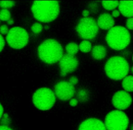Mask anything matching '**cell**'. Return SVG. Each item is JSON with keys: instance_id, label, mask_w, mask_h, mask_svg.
<instances>
[{"instance_id": "cell-1", "label": "cell", "mask_w": 133, "mask_h": 130, "mask_svg": "<svg viewBox=\"0 0 133 130\" xmlns=\"http://www.w3.org/2000/svg\"><path fill=\"white\" fill-rule=\"evenodd\" d=\"M59 5L56 1H35L31 11L38 21L48 23L55 20L59 13Z\"/></svg>"}, {"instance_id": "cell-2", "label": "cell", "mask_w": 133, "mask_h": 130, "mask_svg": "<svg viewBox=\"0 0 133 130\" xmlns=\"http://www.w3.org/2000/svg\"><path fill=\"white\" fill-rule=\"evenodd\" d=\"M38 56L43 62L53 64L59 61L63 56L61 45L56 40L48 39L44 41L38 47Z\"/></svg>"}, {"instance_id": "cell-3", "label": "cell", "mask_w": 133, "mask_h": 130, "mask_svg": "<svg viewBox=\"0 0 133 130\" xmlns=\"http://www.w3.org/2000/svg\"><path fill=\"white\" fill-rule=\"evenodd\" d=\"M131 36L128 30L119 25L114 26L108 30L105 41L109 46L116 51L125 49L130 42Z\"/></svg>"}, {"instance_id": "cell-4", "label": "cell", "mask_w": 133, "mask_h": 130, "mask_svg": "<svg viewBox=\"0 0 133 130\" xmlns=\"http://www.w3.org/2000/svg\"><path fill=\"white\" fill-rule=\"evenodd\" d=\"M129 65L123 57L114 56L110 57L104 65V71L107 76L111 79L119 80L128 75Z\"/></svg>"}, {"instance_id": "cell-5", "label": "cell", "mask_w": 133, "mask_h": 130, "mask_svg": "<svg viewBox=\"0 0 133 130\" xmlns=\"http://www.w3.org/2000/svg\"><path fill=\"white\" fill-rule=\"evenodd\" d=\"M129 122V118L123 111L115 109L106 115L104 124L107 130H126Z\"/></svg>"}, {"instance_id": "cell-6", "label": "cell", "mask_w": 133, "mask_h": 130, "mask_svg": "<svg viewBox=\"0 0 133 130\" xmlns=\"http://www.w3.org/2000/svg\"><path fill=\"white\" fill-rule=\"evenodd\" d=\"M32 100L34 106L38 109L49 110L55 103V94L49 88H41L34 93Z\"/></svg>"}, {"instance_id": "cell-7", "label": "cell", "mask_w": 133, "mask_h": 130, "mask_svg": "<svg viewBox=\"0 0 133 130\" xmlns=\"http://www.w3.org/2000/svg\"><path fill=\"white\" fill-rule=\"evenodd\" d=\"M99 29L97 21L89 17L81 19L75 28L79 37L86 40L94 39L98 33Z\"/></svg>"}, {"instance_id": "cell-8", "label": "cell", "mask_w": 133, "mask_h": 130, "mask_svg": "<svg viewBox=\"0 0 133 130\" xmlns=\"http://www.w3.org/2000/svg\"><path fill=\"white\" fill-rule=\"evenodd\" d=\"M6 39L11 47L21 49L27 45L29 42V34L23 28L14 27L9 30Z\"/></svg>"}, {"instance_id": "cell-9", "label": "cell", "mask_w": 133, "mask_h": 130, "mask_svg": "<svg viewBox=\"0 0 133 130\" xmlns=\"http://www.w3.org/2000/svg\"><path fill=\"white\" fill-rule=\"evenodd\" d=\"M132 97L129 92L125 90L116 92L112 98V103L117 110H124L128 108L132 103Z\"/></svg>"}, {"instance_id": "cell-10", "label": "cell", "mask_w": 133, "mask_h": 130, "mask_svg": "<svg viewBox=\"0 0 133 130\" xmlns=\"http://www.w3.org/2000/svg\"><path fill=\"white\" fill-rule=\"evenodd\" d=\"M75 88L69 82L61 81L55 86V94L62 101L71 100L75 93Z\"/></svg>"}, {"instance_id": "cell-11", "label": "cell", "mask_w": 133, "mask_h": 130, "mask_svg": "<svg viewBox=\"0 0 133 130\" xmlns=\"http://www.w3.org/2000/svg\"><path fill=\"white\" fill-rule=\"evenodd\" d=\"M78 65V61L75 56L68 54L63 55L59 61L61 76H65L67 73L74 71L77 68Z\"/></svg>"}, {"instance_id": "cell-12", "label": "cell", "mask_w": 133, "mask_h": 130, "mask_svg": "<svg viewBox=\"0 0 133 130\" xmlns=\"http://www.w3.org/2000/svg\"><path fill=\"white\" fill-rule=\"evenodd\" d=\"M78 130H107L104 122L99 119L90 118L83 121Z\"/></svg>"}, {"instance_id": "cell-13", "label": "cell", "mask_w": 133, "mask_h": 130, "mask_svg": "<svg viewBox=\"0 0 133 130\" xmlns=\"http://www.w3.org/2000/svg\"><path fill=\"white\" fill-rule=\"evenodd\" d=\"M97 23L99 28L109 30L114 26L115 21L111 14L108 13H103L98 18Z\"/></svg>"}, {"instance_id": "cell-14", "label": "cell", "mask_w": 133, "mask_h": 130, "mask_svg": "<svg viewBox=\"0 0 133 130\" xmlns=\"http://www.w3.org/2000/svg\"><path fill=\"white\" fill-rule=\"evenodd\" d=\"M118 8L124 17L127 18L133 17V1H119Z\"/></svg>"}, {"instance_id": "cell-15", "label": "cell", "mask_w": 133, "mask_h": 130, "mask_svg": "<svg viewBox=\"0 0 133 130\" xmlns=\"http://www.w3.org/2000/svg\"><path fill=\"white\" fill-rule=\"evenodd\" d=\"M107 48L102 45H96L91 50V55L94 59L101 60L104 59L107 55Z\"/></svg>"}, {"instance_id": "cell-16", "label": "cell", "mask_w": 133, "mask_h": 130, "mask_svg": "<svg viewBox=\"0 0 133 130\" xmlns=\"http://www.w3.org/2000/svg\"><path fill=\"white\" fill-rule=\"evenodd\" d=\"M122 86L124 90L130 92H133V75H127L122 79Z\"/></svg>"}, {"instance_id": "cell-17", "label": "cell", "mask_w": 133, "mask_h": 130, "mask_svg": "<svg viewBox=\"0 0 133 130\" xmlns=\"http://www.w3.org/2000/svg\"><path fill=\"white\" fill-rule=\"evenodd\" d=\"M119 1H102V7L107 10H113L118 8Z\"/></svg>"}, {"instance_id": "cell-18", "label": "cell", "mask_w": 133, "mask_h": 130, "mask_svg": "<svg viewBox=\"0 0 133 130\" xmlns=\"http://www.w3.org/2000/svg\"><path fill=\"white\" fill-rule=\"evenodd\" d=\"M65 50L68 54L75 56L79 50V47L76 43L74 42H71L66 45Z\"/></svg>"}, {"instance_id": "cell-19", "label": "cell", "mask_w": 133, "mask_h": 130, "mask_svg": "<svg viewBox=\"0 0 133 130\" xmlns=\"http://www.w3.org/2000/svg\"><path fill=\"white\" fill-rule=\"evenodd\" d=\"M79 50L83 53H88L92 50V44L91 42L86 40L82 41L78 45Z\"/></svg>"}, {"instance_id": "cell-20", "label": "cell", "mask_w": 133, "mask_h": 130, "mask_svg": "<svg viewBox=\"0 0 133 130\" xmlns=\"http://www.w3.org/2000/svg\"><path fill=\"white\" fill-rule=\"evenodd\" d=\"M78 100L82 102H86L89 99V92L85 89H79L77 93Z\"/></svg>"}, {"instance_id": "cell-21", "label": "cell", "mask_w": 133, "mask_h": 130, "mask_svg": "<svg viewBox=\"0 0 133 130\" xmlns=\"http://www.w3.org/2000/svg\"><path fill=\"white\" fill-rule=\"evenodd\" d=\"M10 13L7 9H2L0 11V20L7 21L10 19Z\"/></svg>"}, {"instance_id": "cell-22", "label": "cell", "mask_w": 133, "mask_h": 130, "mask_svg": "<svg viewBox=\"0 0 133 130\" xmlns=\"http://www.w3.org/2000/svg\"><path fill=\"white\" fill-rule=\"evenodd\" d=\"M15 5V2L12 1H0V7L3 9L11 8Z\"/></svg>"}, {"instance_id": "cell-23", "label": "cell", "mask_w": 133, "mask_h": 130, "mask_svg": "<svg viewBox=\"0 0 133 130\" xmlns=\"http://www.w3.org/2000/svg\"><path fill=\"white\" fill-rule=\"evenodd\" d=\"M31 28L34 33L38 34L42 31L43 29V26L42 24L39 23H35L32 25Z\"/></svg>"}, {"instance_id": "cell-24", "label": "cell", "mask_w": 133, "mask_h": 130, "mask_svg": "<svg viewBox=\"0 0 133 130\" xmlns=\"http://www.w3.org/2000/svg\"><path fill=\"white\" fill-rule=\"evenodd\" d=\"M2 118L1 120V123L2 124V125L8 126V125H9L10 122V120L9 118L8 114L4 113Z\"/></svg>"}, {"instance_id": "cell-25", "label": "cell", "mask_w": 133, "mask_h": 130, "mask_svg": "<svg viewBox=\"0 0 133 130\" xmlns=\"http://www.w3.org/2000/svg\"><path fill=\"white\" fill-rule=\"evenodd\" d=\"M126 28L128 30H133V17L127 18L126 22Z\"/></svg>"}, {"instance_id": "cell-26", "label": "cell", "mask_w": 133, "mask_h": 130, "mask_svg": "<svg viewBox=\"0 0 133 130\" xmlns=\"http://www.w3.org/2000/svg\"><path fill=\"white\" fill-rule=\"evenodd\" d=\"M88 7L89 9H90V10L91 11H92L94 13H96L98 11V5L96 3H90L89 5H88Z\"/></svg>"}, {"instance_id": "cell-27", "label": "cell", "mask_w": 133, "mask_h": 130, "mask_svg": "<svg viewBox=\"0 0 133 130\" xmlns=\"http://www.w3.org/2000/svg\"><path fill=\"white\" fill-rule=\"evenodd\" d=\"M8 27L6 25H3L0 26V33L3 35H6L9 32Z\"/></svg>"}, {"instance_id": "cell-28", "label": "cell", "mask_w": 133, "mask_h": 130, "mask_svg": "<svg viewBox=\"0 0 133 130\" xmlns=\"http://www.w3.org/2000/svg\"><path fill=\"white\" fill-rule=\"evenodd\" d=\"M78 78L76 77V76H73L72 77H71L69 79V82L73 86H74L75 85L77 84V83H78Z\"/></svg>"}, {"instance_id": "cell-29", "label": "cell", "mask_w": 133, "mask_h": 130, "mask_svg": "<svg viewBox=\"0 0 133 130\" xmlns=\"http://www.w3.org/2000/svg\"><path fill=\"white\" fill-rule=\"evenodd\" d=\"M120 14H121V13H120L119 10L116 9L112 11L111 15L114 18H118L120 15Z\"/></svg>"}, {"instance_id": "cell-30", "label": "cell", "mask_w": 133, "mask_h": 130, "mask_svg": "<svg viewBox=\"0 0 133 130\" xmlns=\"http://www.w3.org/2000/svg\"><path fill=\"white\" fill-rule=\"evenodd\" d=\"M4 45H5V40L3 37H2V36L1 35V34H0V52L3 50L4 47Z\"/></svg>"}, {"instance_id": "cell-31", "label": "cell", "mask_w": 133, "mask_h": 130, "mask_svg": "<svg viewBox=\"0 0 133 130\" xmlns=\"http://www.w3.org/2000/svg\"><path fill=\"white\" fill-rule=\"evenodd\" d=\"M69 104L71 106L75 107L78 104V100L76 99H71L69 102Z\"/></svg>"}, {"instance_id": "cell-32", "label": "cell", "mask_w": 133, "mask_h": 130, "mask_svg": "<svg viewBox=\"0 0 133 130\" xmlns=\"http://www.w3.org/2000/svg\"><path fill=\"white\" fill-rule=\"evenodd\" d=\"M90 14V12L88 10H87V9H85L82 12V15L84 17V18H87V17H88L89 15Z\"/></svg>"}, {"instance_id": "cell-33", "label": "cell", "mask_w": 133, "mask_h": 130, "mask_svg": "<svg viewBox=\"0 0 133 130\" xmlns=\"http://www.w3.org/2000/svg\"><path fill=\"white\" fill-rule=\"evenodd\" d=\"M0 130H12L11 128L9 127L8 126L0 125Z\"/></svg>"}, {"instance_id": "cell-34", "label": "cell", "mask_w": 133, "mask_h": 130, "mask_svg": "<svg viewBox=\"0 0 133 130\" xmlns=\"http://www.w3.org/2000/svg\"><path fill=\"white\" fill-rule=\"evenodd\" d=\"M3 111H4V109L2 105V104L0 103V119L2 118L3 115Z\"/></svg>"}, {"instance_id": "cell-35", "label": "cell", "mask_w": 133, "mask_h": 130, "mask_svg": "<svg viewBox=\"0 0 133 130\" xmlns=\"http://www.w3.org/2000/svg\"><path fill=\"white\" fill-rule=\"evenodd\" d=\"M7 24H9V25H12V24H13L14 23V21L13 19H9L8 21H7Z\"/></svg>"}, {"instance_id": "cell-36", "label": "cell", "mask_w": 133, "mask_h": 130, "mask_svg": "<svg viewBox=\"0 0 133 130\" xmlns=\"http://www.w3.org/2000/svg\"><path fill=\"white\" fill-rule=\"evenodd\" d=\"M44 28H45V29H48L49 28V27L48 25H45V26H44Z\"/></svg>"}, {"instance_id": "cell-37", "label": "cell", "mask_w": 133, "mask_h": 130, "mask_svg": "<svg viewBox=\"0 0 133 130\" xmlns=\"http://www.w3.org/2000/svg\"><path fill=\"white\" fill-rule=\"evenodd\" d=\"M130 71H131V73L133 74V66H132L131 67V68H130Z\"/></svg>"}, {"instance_id": "cell-38", "label": "cell", "mask_w": 133, "mask_h": 130, "mask_svg": "<svg viewBox=\"0 0 133 130\" xmlns=\"http://www.w3.org/2000/svg\"><path fill=\"white\" fill-rule=\"evenodd\" d=\"M130 130H133V124H132L131 125V126H130Z\"/></svg>"}, {"instance_id": "cell-39", "label": "cell", "mask_w": 133, "mask_h": 130, "mask_svg": "<svg viewBox=\"0 0 133 130\" xmlns=\"http://www.w3.org/2000/svg\"><path fill=\"white\" fill-rule=\"evenodd\" d=\"M132 62H133V55H132Z\"/></svg>"}, {"instance_id": "cell-40", "label": "cell", "mask_w": 133, "mask_h": 130, "mask_svg": "<svg viewBox=\"0 0 133 130\" xmlns=\"http://www.w3.org/2000/svg\"><path fill=\"white\" fill-rule=\"evenodd\" d=\"M0 21H1V20H0Z\"/></svg>"}]
</instances>
